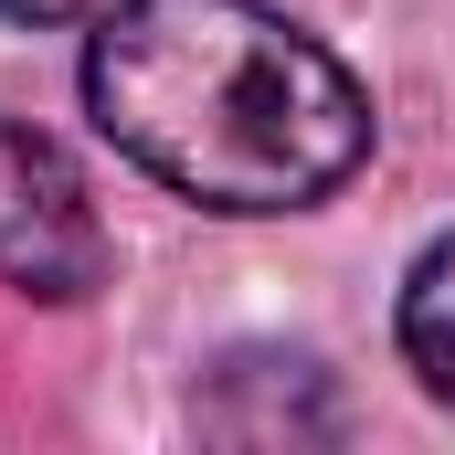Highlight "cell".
I'll return each mask as SVG.
<instances>
[{
	"mask_svg": "<svg viewBox=\"0 0 455 455\" xmlns=\"http://www.w3.org/2000/svg\"><path fill=\"white\" fill-rule=\"evenodd\" d=\"M85 107L202 212H307L371 159V96L265 0H107Z\"/></svg>",
	"mask_w": 455,
	"mask_h": 455,
	"instance_id": "obj_1",
	"label": "cell"
},
{
	"mask_svg": "<svg viewBox=\"0 0 455 455\" xmlns=\"http://www.w3.org/2000/svg\"><path fill=\"white\" fill-rule=\"evenodd\" d=\"M0 275L53 307L107 275V223H96L75 159L21 116H0Z\"/></svg>",
	"mask_w": 455,
	"mask_h": 455,
	"instance_id": "obj_2",
	"label": "cell"
},
{
	"mask_svg": "<svg viewBox=\"0 0 455 455\" xmlns=\"http://www.w3.org/2000/svg\"><path fill=\"white\" fill-rule=\"evenodd\" d=\"M11 21H85V11H107V0H0Z\"/></svg>",
	"mask_w": 455,
	"mask_h": 455,
	"instance_id": "obj_4",
	"label": "cell"
},
{
	"mask_svg": "<svg viewBox=\"0 0 455 455\" xmlns=\"http://www.w3.org/2000/svg\"><path fill=\"white\" fill-rule=\"evenodd\" d=\"M403 360L424 371L435 403H455V233L413 265V286H403Z\"/></svg>",
	"mask_w": 455,
	"mask_h": 455,
	"instance_id": "obj_3",
	"label": "cell"
}]
</instances>
